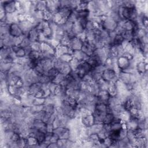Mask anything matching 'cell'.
Wrapping results in <instances>:
<instances>
[{"label": "cell", "instance_id": "cell-1", "mask_svg": "<svg viewBox=\"0 0 148 148\" xmlns=\"http://www.w3.org/2000/svg\"><path fill=\"white\" fill-rule=\"evenodd\" d=\"M102 79L109 83H116L119 80L118 74L117 72L111 69L106 68L102 73Z\"/></svg>", "mask_w": 148, "mask_h": 148}, {"label": "cell", "instance_id": "cell-2", "mask_svg": "<svg viewBox=\"0 0 148 148\" xmlns=\"http://www.w3.org/2000/svg\"><path fill=\"white\" fill-rule=\"evenodd\" d=\"M1 5L5 10V12L7 13H13L17 11L18 9V4L17 1H3L1 2Z\"/></svg>", "mask_w": 148, "mask_h": 148}, {"label": "cell", "instance_id": "cell-3", "mask_svg": "<svg viewBox=\"0 0 148 148\" xmlns=\"http://www.w3.org/2000/svg\"><path fill=\"white\" fill-rule=\"evenodd\" d=\"M9 34L14 37H22L24 34L18 24V23H12L10 24L9 26Z\"/></svg>", "mask_w": 148, "mask_h": 148}, {"label": "cell", "instance_id": "cell-4", "mask_svg": "<svg viewBox=\"0 0 148 148\" xmlns=\"http://www.w3.org/2000/svg\"><path fill=\"white\" fill-rule=\"evenodd\" d=\"M83 43V41L77 36H75L70 39L68 44V47L73 50H81Z\"/></svg>", "mask_w": 148, "mask_h": 148}, {"label": "cell", "instance_id": "cell-5", "mask_svg": "<svg viewBox=\"0 0 148 148\" xmlns=\"http://www.w3.org/2000/svg\"><path fill=\"white\" fill-rule=\"evenodd\" d=\"M46 125L47 124L45 123L43 120L40 119H35L34 120L31 127L35 128V129L40 131L42 132H43L45 133L47 132L46 131Z\"/></svg>", "mask_w": 148, "mask_h": 148}, {"label": "cell", "instance_id": "cell-6", "mask_svg": "<svg viewBox=\"0 0 148 148\" xmlns=\"http://www.w3.org/2000/svg\"><path fill=\"white\" fill-rule=\"evenodd\" d=\"M42 83L40 82H37L31 84L27 90V92L31 95L36 97L41 90Z\"/></svg>", "mask_w": 148, "mask_h": 148}, {"label": "cell", "instance_id": "cell-7", "mask_svg": "<svg viewBox=\"0 0 148 148\" xmlns=\"http://www.w3.org/2000/svg\"><path fill=\"white\" fill-rule=\"evenodd\" d=\"M73 57L78 60L79 61H86L88 58L89 56L86 54L85 53L82 51L81 50H73L72 53Z\"/></svg>", "mask_w": 148, "mask_h": 148}, {"label": "cell", "instance_id": "cell-8", "mask_svg": "<svg viewBox=\"0 0 148 148\" xmlns=\"http://www.w3.org/2000/svg\"><path fill=\"white\" fill-rule=\"evenodd\" d=\"M81 123L84 127H88L94 124V117L91 114L80 118Z\"/></svg>", "mask_w": 148, "mask_h": 148}, {"label": "cell", "instance_id": "cell-9", "mask_svg": "<svg viewBox=\"0 0 148 148\" xmlns=\"http://www.w3.org/2000/svg\"><path fill=\"white\" fill-rule=\"evenodd\" d=\"M40 34L41 32L38 29H37L36 27H34L28 32L27 36L29 38L31 42H34L38 40Z\"/></svg>", "mask_w": 148, "mask_h": 148}, {"label": "cell", "instance_id": "cell-10", "mask_svg": "<svg viewBox=\"0 0 148 148\" xmlns=\"http://www.w3.org/2000/svg\"><path fill=\"white\" fill-rule=\"evenodd\" d=\"M115 116L114 114L112 113H107L106 115L105 116L103 121H102V124L103 125H109L113 119H114Z\"/></svg>", "mask_w": 148, "mask_h": 148}, {"label": "cell", "instance_id": "cell-11", "mask_svg": "<svg viewBox=\"0 0 148 148\" xmlns=\"http://www.w3.org/2000/svg\"><path fill=\"white\" fill-rule=\"evenodd\" d=\"M43 110L45 111L47 113L50 114H54L56 112V107L51 103H48V104H45L43 105Z\"/></svg>", "mask_w": 148, "mask_h": 148}, {"label": "cell", "instance_id": "cell-12", "mask_svg": "<svg viewBox=\"0 0 148 148\" xmlns=\"http://www.w3.org/2000/svg\"><path fill=\"white\" fill-rule=\"evenodd\" d=\"M10 63H6L3 61H1V65H0V68H1V72H9L10 71V69L12 68V64Z\"/></svg>", "mask_w": 148, "mask_h": 148}, {"label": "cell", "instance_id": "cell-13", "mask_svg": "<svg viewBox=\"0 0 148 148\" xmlns=\"http://www.w3.org/2000/svg\"><path fill=\"white\" fill-rule=\"evenodd\" d=\"M31 40L29 39V38L27 36H23L21 41V43L20 44V46L23 47V48H25L26 47L29 46L31 45Z\"/></svg>", "mask_w": 148, "mask_h": 148}, {"label": "cell", "instance_id": "cell-14", "mask_svg": "<svg viewBox=\"0 0 148 148\" xmlns=\"http://www.w3.org/2000/svg\"><path fill=\"white\" fill-rule=\"evenodd\" d=\"M31 47L32 50L36 51L38 52H41L42 50V42L36 40L34 42H32Z\"/></svg>", "mask_w": 148, "mask_h": 148}, {"label": "cell", "instance_id": "cell-15", "mask_svg": "<svg viewBox=\"0 0 148 148\" xmlns=\"http://www.w3.org/2000/svg\"><path fill=\"white\" fill-rule=\"evenodd\" d=\"M95 34L94 31H85V38L86 40L87 41L89 42H93L95 38Z\"/></svg>", "mask_w": 148, "mask_h": 148}, {"label": "cell", "instance_id": "cell-16", "mask_svg": "<svg viewBox=\"0 0 148 148\" xmlns=\"http://www.w3.org/2000/svg\"><path fill=\"white\" fill-rule=\"evenodd\" d=\"M36 10L44 12L46 10V1H36Z\"/></svg>", "mask_w": 148, "mask_h": 148}, {"label": "cell", "instance_id": "cell-17", "mask_svg": "<svg viewBox=\"0 0 148 148\" xmlns=\"http://www.w3.org/2000/svg\"><path fill=\"white\" fill-rule=\"evenodd\" d=\"M60 72H58V71L57 69H56L55 68H54L53 66L52 68H51L47 72V75L49 76V77L50 78L51 82H53V80L54 79V78L56 77V76L57 75V74L59 73Z\"/></svg>", "mask_w": 148, "mask_h": 148}, {"label": "cell", "instance_id": "cell-18", "mask_svg": "<svg viewBox=\"0 0 148 148\" xmlns=\"http://www.w3.org/2000/svg\"><path fill=\"white\" fill-rule=\"evenodd\" d=\"M66 75L62 73V72H59L57 75L56 76V77L54 78V79L53 80V82L57 84H60L63 80L66 77Z\"/></svg>", "mask_w": 148, "mask_h": 148}, {"label": "cell", "instance_id": "cell-19", "mask_svg": "<svg viewBox=\"0 0 148 148\" xmlns=\"http://www.w3.org/2000/svg\"><path fill=\"white\" fill-rule=\"evenodd\" d=\"M40 55V52H38L36 51L32 50L29 54L27 56L29 60H37L39 58Z\"/></svg>", "mask_w": 148, "mask_h": 148}, {"label": "cell", "instance_id": "cell-20", "mask_svg": "<svg viewBox=\"0 0 148 148\" xmlns=\"http://www.w3.org/2000/svg\"><path fill=\"white\" fill-rule=\"evenodd\" d=\"M96 27H97V25L95 24V23L93 21H92L91 20H88L86 25L85 31H93Z\"/></svg>", "mask_w": 148, "mask_h": 148}, {"label": "cell", "instance_id": "cell-21", "mask_svg": "<svg viewBox=\"0 0 148 148\" xmlns=\"http://www.w3.org/2000/svg\"><path fill=\"white\" fill-rule=\"evenodd\" d=\"M14 53H15V55L17 58H21V57H24L26 56V54H25L24 48L21 47V46Z\"/></svg>", "mask_w": 148, "mask_h": 148}, {"label": "cell", "instance_id": "cell-22", "mask_svg": "<svg viewBox=\"0 0 148 148\" xmlns=\"http://www.w3.org/2000/svg\"><path fill=\"white\" fill-rule=\"evenodd\" d=\"M47 147H58L57 143H49Z\"/></svg>", "mask_w": 148, "mask_h": 148}]
</instances>
